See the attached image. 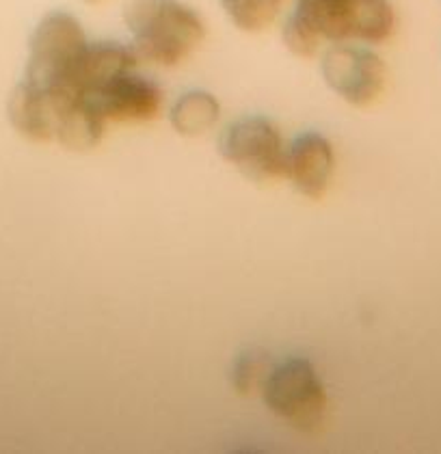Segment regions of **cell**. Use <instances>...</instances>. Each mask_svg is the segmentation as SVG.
Here are the masks:
<instances>
[{
	"instance_id": "cell-12",
	"label": "cell",
	"mask_w": 441,
	"mask_h": 454,
	"mask_svg": "<svg viewBox=\"0 0 441 454\" xmlns=\"http://www.w3.org/2000/svg\"><path fill=\"white\" fill-rule=\"evenodd\" d=\"M394 9L388 0H353L350 37L361 42L381 43L394 33Z\"/></svg>"
},
{
	"instance_id": "cell-2",
	"label": "cell",
	"mask_w": 441,
	"mask_h": 454,
	"mask_svg": "<svg viewBox=\"0 0 441 454\" xmlns=\"http://www.w3.org/2000/svg\"><path fill=\"white\" fill-rule=\"evenodd\" d=\"M81 22L66 12H52L42 18L28 43V82L43 91H76L74 70L87 48ZM81 93V91H78Z\"/></svg>"
},
{
	"instance_id": "cell-13",
	"label": "cell",
	"mask_w": 441,
	"mask_h": 454,
	"mask_svg": "<svg viewBox=\"0 0 441 454\" xmlns=\"http://www.w3.org/2000/svg\"><path fill=\"white\" fill-rule=\"evenodd\" d=\"M221 4L238 28L257 33L271 27L280 12L281 0H221Z\"/></svg>"
},
{
	"instance_id": "cell-4",
	"label": "cell",
	"mask_w": 441,
	"mask_h": 454,
	"mask_svg": "<svg viewBox=\"0 0 441 454\" xmlns=\"http://www.w3.org/2000/svg\"><path fill=\"white\" fill-rule=\"evenodd\" d=\"M219 152L247 180L266 184L286 176V147L266 117H242L225 128Z\"/></svg>"
},
{
	"instance_id": "cell-11",
	"label": "cell",
	"mask_w": 441,
	"mask_h": 454,
	"mask_svg": "<svg viewBox=\"0 0 441 454\" xmlns=\"http://www.w3.org/2000/svg\"><path fill=\"white\" fill-rule=\"evenodd\" d=\"M221 115V106L212 93L201 91V89H193V91L182 93L176 102H173L169 120L176 132L182 137H197L204 135L215 126Z\"/></svg>"
},
{
	"instance_id": "cell-6",
	"label": "cell",
	"mask_w": 441,
	"mask_h": 454,
	"mask_svg": "<svg viewBox=\"0 0 441 454\" xmlns=\"http://www.w3.org/2000/svg\"><path fill=\"white\" fill-rule=\"evenodd\" d=\"M104 121H147L161 108V91L147 78L126 72L96 91L83 93Z\"/></svg>"
},
{
	"instance_id": "cell-3",
	"label": "cell",
	"mask_w": 441,
	"mask_h": 454,
	"mask_svg": "<svg viewBox=\"0 0 441 454\" xmlns=\"http://www.w3.org/2000/svg\"><path fill=\"white\" fill-rule=\"evenodd\" d=\"M260 392L266 407L299 431L311 433L323 427L327 413L325 385L305 359H288L272 368Z\"/></svg>"
},
{
	"instance_id": "cell-16",
	"label": "cell",
	"mask_w": 441,
	"mask_h": 454,
	"mask_svg": "<svg viewBox=\"0 0 441 454\" xmlns=\"http://www.w3.org/2000/svg\"><path fill=\"white\" fill-rule=\"evenodd\" d=\"M85 3H89V4H96V3H100V0H85Z\"/></svg>"
},
{
	"instance_id": "cell-7",
	"label": "cell",
	"mask_w": 441,
	"mask_h": 454,
	"mask_svg": "<svg viewBox=\"0 0 441 454\" xmlns=\"http://www.w3.org/2000/svg\"><path fill=\"white\" fill-rule=\"evenodd\" d=\"M334 169V147L316 132H305L286 147V177L310 200L325 197Z\"/></svg>"
},
{
	"instance_id": "cell-14",
	"label": "cell",
	"mask_w": 441,
	"mask_h": 454,
	"mask_svg": "<svg viewBox=\"0 0 441 454\" xmlns=\"http://www.w3.org/2000/svg\"><path fill=\"white\" fill-rule=\"evenodd\" d=\"M269 362L260 353H247L236 362L232 383L238 394H254L256 389H262L266 377H269Z\"/></svg>"
},
{
	"instance_id": "cell-15",
	"label": "cell",
	"mask_w": 441,
	"mask_h": 454,
	"mask_svg": "<svg viewBox=\"0 0 441 454\" xmlns=\"http://www.w3.org/2000/svg\"><path fill=\"white\" fill-rule=\"evenodd\" d=\"M284 43L296 57H314L319 52L320 35L296 12L284 24Z\"/></svg>"
},
{
	"instance_id": "cell-9",
	"label": "cell",
	"mask_w": 441,
	"mask_h": 454,
	"mask_svg": "<svg viewBox=\"0 0 441 454\" xmlns=\"http://www.w3.org/2000/svg\"><path fill=\"white\" fill-rule=\"evenodd\" d=\"M137 63L130 46L115 42L87 43L85 52L74 70V87L81 93H91L113 78L132 72Z\"/></svg>"
},
{
	"instance_id": "cell-10",
	"label": "cell",
	"mask_w": 441,
	"mask_h": 454,
	"mask_svg": "<svg viewBox=\"0 0 441 454\" xmlns=\"http://www.w3.org/2000/svg\"><path fill=\"white\" fill-rule=\"evenodd\" d=\"M12 126L28 141H52V106L46 91L24 78L12 91L7 105Z\"/></svg>"
},
{
	"instance_id": "cell-8",
	"label": "cell",
	"mask_w": 441,
	"mask_h": 454,
	"mask_svg": "<svg viewBox=\"0 0 441 454\" xmlns=\"http://www.w3.org/2000/svg\"><path fill=\"white\" fill-rule=\"evenodd\" d=\"M52 106V139L67 150H91L102 139L104 120L78 91H46Z\"/></svg>"
},
{
	"instance_id": "cell-1",
	"label": "cell",
	"mask_w": 441,
	"mask_h": 454,
	"mask_svg": "<svg viewBox=\"0 0 441 454\" xmlns=\"http://www.w3.org/2000/svg\"><path fill=\"white\" fill-rule=\"evenodd\" d=\"M123 20L137 61L176 66L206 35L201 18L180 0H126Z\"/></svg>"
},
{
	"instance_id": "cell-5",
	"label": "cell",
	"mask_w": 441,
	"mask_h": 454,
	"mask_svg": "<svg viewBox=\"0 0 441 454\" xmlns=\"http://www.w3.org/2000/svg\"><path fill=\"white\" fill-rule=\"evenodd\" d=\"M320 70L327 85L355 106L373 105L388 81V70L379 54L346 43H338L325 52Z\"/></svg>"
}]
</instances>
